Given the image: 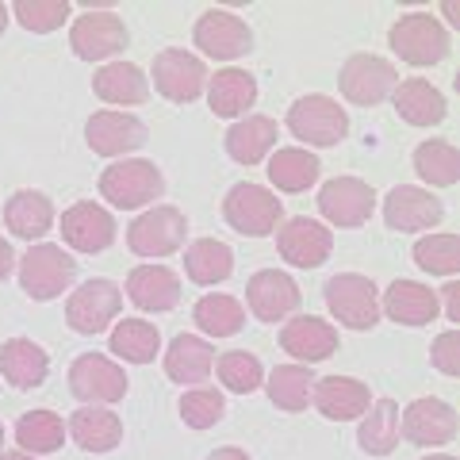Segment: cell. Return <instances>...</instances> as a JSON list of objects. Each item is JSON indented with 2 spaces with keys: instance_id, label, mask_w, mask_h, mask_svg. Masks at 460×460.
<instances>
[{
  "instance_id": "cell-1",
  "label": "cell",
  "mask_w": 460,
  "mask_h": 460,
  "mask_svg": "<svg viewBox=\"0 0 460 460\" xmlns=\"http://www.w3.org/2000/svg\"><path fill=\"white\" fill-rule=\"evenodd\" d=\"M162 192H165V177L146 157H123V162L100 172V196L119 211L146 208L154 199H162Z\"/></svg>"
},
{
  "instance_id": "cell-2",
  "label": "cell",
  "mask_w": 460,
  "mask_h": 460,
  "mask_svg": "<svg viewBox=\"0 0 460 460\" xmlns=\"http://www.w3.org/2000/svg\"><path fill=\"white\" fill-rule=\"evenodd\" d=\"M387 42H392V50L407 66H438L453 50L449 31L429 12H407V16H399L392 23V31H387Z\"/></svg>"
},
{
  "instance_id": "cell-3",
  "label": "cell",
  "mask_w": 460,
  "mask_h": 460,
  "mask_svg": "<svg viewBox=\"0 0 460 460\" xmlns=\"http://www.w3.org/2000/svg\"><path fill=\"white\" fill-rule=\"evenodd\" d=\"M74 277H77V261L62 246H50V242H39V246H31L20 257V288L39 304L69 292Z\"/></svg>"
},
{
  "instance_id": "cell-4",
  "label": "cell",
  "mask_w": 460,
  "mask_h": 460,
  "mask_svg": "<svg viewBox=\"0 0 460 460\" xmlns=\"http://www.w3.org/2000/svg\"><path fill=\"white\" fill-rule=\"evenodd\" d=\"M288 131L307 146H338L349 135V115H345V108H338V100L311 93L288 108Z\"/></svg>"
},
{
  "instance_id": "cell-5",
  "label": "cell",
  "mask_w": 460,
  "mask_h": 460,
  "mask_svg": "<svg viewBox=\"0 0 460 460\" xmlns=\"http://www.w3.org/2000/svg\"><path fill=\"white\" fill-rule=\"evenodd\" d=\"M326 307L349 330H372L380 323V292L361 272H338L326 280Z\"/></svg>"
},
{
  "instance_id": "cell-6",
  "label": "cell",
  "mask_w": 460,
  "mask_h": 460,
  "mask_svg": "<svg viewBox=\"0 0 460 460\" xmlns=\"http://www.w3.org/2000/svg\"><path fill=\"white\" fill-rule=\"evenodd\" d=\"M223 215H226V223L234 226L238 234H246V238H265V234H272V230L280 226L284 208H280V199L272 196L269 189L242 181V184H234V189L226 192Z\"/></svg>"
},
{
  "instance_id": "cell-7",
  "label": "cell",
  "mask_w": 460,
  "mask_h": 460,
  "mask_svg": "<svg viewBox=\"0 0 460 460\" xmlns=\"http://www.w3.org/2000/svg\"><path fill=\"white\" fill-rule=\"evenodd\" d=\"M184 234H189V219L172 204H154L127 226V246L138 257H169L184 246Z\"/></svg>"
},
{
  "instance_id": "cell-8",
  "label": "cell",
  "mask_w": 460,
  "mask_h": 460,
  "mask_svg": "<svg viewBox=\"0 0 460 460\" xmlns=\"http://www.w3.org/2000/svg\"><path fill=\"white\" fill-rule=\"evenodd\" d=\"M127 372L104 353H81L69 365V392H74L84 407H108L127 395Z\"/></svg>"
},
{
  "instance_id": "cell-9",
  "label": "cell",
  "mask_w": 460,
  "mask_h": 460,
  "mask_svg": "<svg viewBox=\"0 0 460 460\" xmlns=\"http://www.w3.org/2000/svg\"><path fill=\"white\" fill-rule=\"evenodd\" d=\"M123 307V292L115 280H84L66 304V323L77 330V334H104V330L115 323V314Z\"/></svg>"
},
{
  "instance_id": "cell-10",
  "label": "cell",
  "mask_w": 460,
  "mask_h": 460,
  "mask_svg": "<svg viewBox=\"0 0 460 460\" xmlns=\"http://www.w3.org/2000/svg\"><path fill=\"white\" fill-rule=\"evenodd\" d=\"M338 84H341V96L349 100V104L372 108V104H380V100H387L395 93L399 74H395V66L380 54H353L349 62L341 66Z\"/></svg>"
},
{
  "instance_id": "cell-11",
  "label": "cell",
  "mask_w": 460,
  "mask_h": 460,
  "mask_svg": "<svg viewBox=\"0 0 460 460\" xmlns=\"http://www.w3.org/2000/svg\"><path fill=\"white\" fill-rule=\"evenodd\" d=\"M192 42L215 62H230L253 50V31L250 23L226 8H208L192 27Z\"/></svg>"
},
{
  "instance_id": "cell-12",
  "label": "cell",
  "mask_w": 460,
  "mask_h": 460,
  "mask_svg": "<svg viewBox=\"0 0 460 460\" xmlns=\"http://www.w3.org/2000/svg\"><path fill=\"white\" fill-rule=\"evenodd\" d=\"M69 47L84 62H104L127 47V27L111 8H89L69 27Z\"/></svg>"
},
{
  "instance_id": "cell-13",
  "label": "cell",
  "mask_w": 460,
  "mask_h": 460,
  "mask_svg": "<svg viewBox=\"0 0 460 460\" xmlns=\"http://www.w3.org/2000/svg\"><path fill=\"white\" fill-rule=\"evenodd\" d=\"M154 89L172 104H192L208 89V69L189 50H162L154 58Z\"/></svg>"
},
{
  "instance_id": "cell-14",
  "label": "cell",
  "mask_w": 460,
  "mask_h": 460,
  "mask_svg": "<svg viewBox=\"0 0 460 460\" xmlns=\"http://www.w3.org/2000/svg\"><path fill=\"white\" fill-rule=\"evenodd\" d=\"M277 250L288 265L296 269H319L330 250H334V234L319 223V219H307V215H296L277 230Z\"/></svg>"
},
{
  "instance_id": "cell-15",
  "label": "cell",
  "mask_w": 460,
  "mask_h": 460,
  "mask_svg": "<svg viewBox=\"0 0 460 460\" xmlns=\"http://www.w3.org/2000/svg\"><path fill=\"white\" fill-rule=\"evenodd\" d=\"M399 434L411 445H449L456 438V411L445 399H414L407 411H399Z\"/></svg>"
},
{
  "instance_id": "cell-16",
  "label": "cell",
  "mask_w": 460,
  "mask_h": 460,
  "mask_svg": "<svg viewBox=\"0 0 460 460\" xmlns=\"http://www.w3.org/2000/svg\"><path fill=\"white\" fill-rule=\"evenodd\" d=\"M372 208H376V192L357 177H334V181H326L319 192L323 219L334 226H365Z\"/></svg>"
},
{
  "instance_id": "cell-17",
  "label": "cell",
  "mask_w": 460,
  "mask_h": 460,
  "mask_svg": "<svg viewBox=\"0 0 460 460\" xmlns=\"http://www.w3.org/2000/svg\"><path fill=\"white\" fill-rule=\"evenodd\" d=\"M89 150L100 157H123L146 142V123L131 111H96L84 127Z\"/></svg>"
},
{
  "instance_id": "cell-18",
  "label": "cell",
  "mask_w": 460,
  "mask_h": 460,
  "mask_svg": "<svg viewBox=\"0 0 460 460\" xmlns=\"http://www.w3.org/2000/svg\"><path fill=\"white\" fill-rule=\"evenodd\" d=\"M384 219L392 230H429L445 219V204L429 192L419 189V184H399V189L387 192L384 199Z\"/></svg>"
},
{
  "instance_id": "cell-19",
  "label": "cell",
  "mask_w": 460,
  "mask_h": 460,
  "mask_svg": "<svg viewBox=\"0 0 460 460\" xmlns=\"http://www.w3.org/2000/svg\"><path fill=\"white\" fill-rule=\"evenodd\" d=\"M246 304L261 323H284L299 307V284L280 269H261L246 284Z\"/></svg>"
},
{
  "instance_id": "cell-20",
  "label": "cell",
  "mask_w": 460,
  "mask_h": 460,
  "mask_svg": "<svg viewBox=\"0 0 460 460\" xmlns=\"http://www.w3.org/2000/svg\"><path fill=\"white\" fill-rule=\"evenodd\" d=\"M62 238L77 253H104L115 242V219L93 199H81L62 215Z\"/></svg>"
},
{
  "instance_id": "cell-21",
  "label": "cell",
  "mask_w": 460,
  "mask_h": 460,
  "mask_svg": "<svg viewBox=\"0 0 460 460\" xmlns=\"http://www.w3.org/2000/svg\"><path fill=\"white\" fill-rule=\"evenodd\" d=\"M280 345H284V353H292L299 365L311 368L338 353V330L326 319H314V314H296L292 323H284Z\"/></svg>"
},
{
  "instance_id": "cell-22",
  "label": "cell",
  "mask_w": 460,
  "mask_h": 460,
  "mask_svg": "<svg viewBox=\"0 0 460 460\" xmlns=\"http://www.w3.org/2000/svg\"><path fill=\"white\" fill-rule=\"evenodd\" d=\"M311 402L330 422H353L372 407V392H368V384L353 376H323V380H314Z\"/></svg>"
},
{
  "instance_id": "cell-23",
  "label": "cell",
  "mask_w": 460,
  "mask_h": 460,
  "mask_svg": "<svg viewBox=\"0 0 460 460\" xmlns=\"http://www.w3.org/2000/svg\"><path fill=\"white\" fill-rule=\"evenodd\" d=\"M438 311H441L438 292L419 280H395L380 299V314H387L399 326H426L438 319Z\"/></svg>"
},
{
  "instance_id": "cell-24",
  "label": "cell",
  "mask_w": 460,
  "mask_h": 460,
  "mask_svg": "<svg viewBox=\"0 0 460 460\" xmlns=\"http://www.w3.org/2000/svg\"><path fill=\"white\" fill-rule=\"evenodd\" d=\"M127 299L138 311H172L181 304V277L165 265H138L127 277Z\"/></svg>"
},
{
  "instance_id": "cell-25",
  "label": "cell",
  "mask_w": 460,
  "mask_h": 460,
  "mask_svg": "<svg viewBox=\"0 0 460 460\" xmlns=\"http://www.w3.org/2000/svg\"><path fill=\"white\" fill-rule=\"evenodd\" d=\"M47 372H50V357L42 353V345H35L31 338H8L0 345V376L12 387H20V392L42 387Z\"/></svg>"
},
{
  "instance_id": "cell-26",
  "label": "cell",
  "mask_w": 460,
  "mask_h": 460,
  "mask_svg": "<svg viewBox=\"0 0 460 460\" xmlns=\"http://www.w3.org/2000/svg\"><path fill=\"white\" fill-rule=\"evenodd\" d=\"M4 226L16 238H27V242L50 234V226H54V204H50V196L47 192H35V189L12 192V199L4 204Z\"/></svg>"
},
{
  "instance_id": "cell-27",
  "label": "cell",
  "mask_w": 460,
  "mask_h": 460,
  "mask_svg": "<svg viewBox=\"0 0 460 460\" xmlns=\"http://www.w3.org/2000/svg\"><path fill=\"white\" fill-rule=\"evenodd\" d=\"M208 104L223 119H238L257 104V77L246 69H219L208 81Z\"/></svg>"
},
{
  "instance_id": "cell-28",
  "label": "cell",
  "mask_w": 460,
  "mask_h": 460,
  "mask_svg": "<svg viewBox=\"0 0 460 460\" xmlns=\"http://www.w3.org/2000/svg\"><path fill=\"white\" fill-rule=\"evenodd\" d=\"M69 438H74L84 453H111L123 441V422L119 414L108 407H81L69 419Z\"/></svg>"
},
{
  "instance_id": "cell-29",
  "label": "cell",
  "mask_w": 460,
  "mask_h": 460,
  "mask_svg": "<svg viewBox=\"0 0 460 460\" xmlns=\"http://www.w3.org/2000/svg\"><path fill=\"white\" fill-rule=\"evenodd\" d=\"M392 96H395V111L411 127H438L445 115H449V104H445L441 89H434V84L422 81V77L399 81Z\"/></svg>"
},
{
  "instance_id": "cell-30",
  "label": "cell",
  "mask_w": 460,
  "mask_h": 460,
  "mask_svg": "<svg viewBox=\"0 0 460 460\" xmlns=\"http://www.w3.org/2000/svg\"><path fill=\"white\" fill-rule=\"evenodd\" d=\"M272 146H277V119H269V115H246L226 131V154L238 165L265 162Z\"/></svg>"
},
{
  "instance_id": "cell-31",
  "label": "cell",
  "mask_w": 460,
  "mask_h": 460,
  "mask_svg": "<svg viewBox=\"0 0 460 460\" xmlns=\"http://www.w3.org/2000/svg\"><path fill=\"white\" fill-rule=\"evenodd\" d=\"M215 368V349L196 334H177L165 349V372L177 384H204Z\"/></svg>"
},
{
  "instance_id": "cell-32",
  "label": "cell",
  "mask_w": 460,
  "mask_h": 460,
  "mask_svg": "<svg viewBox=\"0 0 460 460\" xmlns=\"http://www.w3.org/2000/svg\"><path fill=\"white\" fill-rule=\"evenodd\" d=\"M93 93L104 100V104L131 108V104H142V100L150 96V81L131 62H108V66H100V74L93 77Z\"/></svg>"
},
{
  "instance_id": "cell-33",
  "label": "cell",
  "mask_w": 460,
  "mask_h": 460,
  "mask_svg": "<svg viewBox=\"0 0 460 460\" xmlns=\"http://www.w3.org/2000/svg\"><path fill=\"white\" fill-rule=\"evenodd\" d=\"M265 172H269V181L277 184L280 192H307L311 184L319 181L323 162L304 146H284V150H277L269 157Z\"/></svg>"
},
{
  "instance_id": "cell-34",
  "label": "cell",
  "mask_w": 460,
  "mask_h": 460,
  "mask_svg": "<svg viewBox=\"0 0 460 460\" xmlns=\"http://www.w3.org/2000/svg\"><path fill=\"white\" fill-rule=\"evenodd\" d=\"M184 272H189L192 284H223L230 272H234V250L219 238H199L184 250Z\"/></svg>"
},
{
  "instance_id": "cell-35",
  "label": "cell",
  "mask_w": 460,
  "mask_h": 460,
  "mask_svg": "<svg viewBox=\"0 0 460 460\" xmlns=\"http://www.w3.org/2000/svg\"><path fill=\"white\" fill-rule=\"evenodd\" d=\"M357 441L368 456H387L399 445V402L395 399H376L372 407L361 414V429Z\"/></svg>"
},
{
  "instance_id": "cell-36",
  "label": "cell",
  "mask_w": 460,
  "mask_h": 460,
  "mask_svg": "<svg viewBox=\"0 0 460 460\" xmlns=\"http://www.w3.org/2000/svg\"><path fill=\"white\" fill-rule=\"evenodd\" d=\"M162 349V334L146 319H123L111 330V353L127 365H150Z\"/></svg>"
},
{
  "instance_id": "cell-37",
  "label": "cell",
  "mask_w": 460,
  "mask_h": 460,
  "mask_svg": "<svg viewBox=\"0 0 460 460\" xmlns=\"http://www.w3.org/2000/svg\"><path fill=\"white\" fill-rule=\"evenodd\" d=\"M265 392L272 399V407H280L288 414L307 411L311 392H314V376H311L307 365H277V368L269 372Z\"/></svg>"
},
{
  "instance_id": "cell-38",
  "label": "cell",
  "mask_w": 460,
  "mask_h": 460,
  "mask_svg": "<svg viewBox=\"0 0 460 460\" xmlns=\"http://www.w3.org/2000/svg\"><path fill=\"white\" fill-rule=\"evenodd\" d=\"M66 441V422L58 419L54 411H27L23 419L16 422V445L20 453H31V456H47L58 453Z\"/></svg>"
},
{
  "instance_id": "cell-39",
  "label": "cell",
  "mask_w": 460,
  "mask_h": 460,
  "mask_svg": "<svg viewBox=\"0 0 460 460\" xmlns=\"http://www.w3.org/2000/svg\"><path fill=\"white\" fill-rule=\"evenodd\" d=\"M414 172H419L429 189H453L460 181V150L441 138H429L414 150Z\"/></svg>"
},
{
  "instance_id": "cell-40",
  "label": "cell",
  "mask_w": 460,
  "mask_h": 460,
  "mask_svg": "<svg viewBox=\"0 0 460 460\" xmlns=\"http://www.w3.org/2000/svg\"><path fill=\"white\" fill-rule=\"evenodd\" d=\"M192 319H196V326L204 330V334H211V338H234L238 330H242V323H246V307H242L234 296L211 292V296H204V299H199V304L192 307Z\"/></svg>"
},
{
  "instance_id": "cell-41",
  "label": "cell",
  "mask_w": 460,
  "mask_h": 460,
  "mask_svg": "<svg viewBox=\"0 0 460 460\" xmlns=\"http://www.w3.org/2000/svg\"><path fill=\"white\" fill-rule=\"evenodd\" d=\"M414 265L429 277H453L460 269V238L456 234H426L414 242Z\"/></svg>"
},
{
  "instance_id": "cell-42",
  "label": "cell",
  "mask_w": 460,
  "mask_h": 460,
  "mask_svg": "<svg viewBox=\"0 0 460 460\" xmlns=\"http://www.w3.org/2000/svg\"><path fill=\"white\" fill-rule=\"evenodd\" d=\"M219 380L226 384V392L250 395V392H257V387H261L265 368H261V361H257L253 353H246V349H230V353L219 357Z\"/></svg>"
},
{
  "instance_id": "cell-43",
  "label": "cell",
  "mask_w": 460,
  "mask_h": 460,
  "mask_svg": "<svg viewBox=\"0 0 460 460\" xmlns=\"http://www.w3.org/2000/svg\"><path fill=\"white\" fill-rule=\"evenodd\" d=\"M12 16L20 20V27H27L31 35H47L58 31L69 16V0H16L8 8Z\"/></svg>"
},
{
  "instance_id": "cell-44",
  "label": "cell",
  "mask_w": 460,
  "mask_h": 460,
  "mask_svg": "<svg viewBox=\"0 0 460 460\" xmlns=\"http://www.w3.org/2000/svg\"><path fill=\"white\" fill-rule=\"evenodd\" d=\"M226 414V399L215 387H192L181 395V419L192 429H211Z\"/></svg>"
},
{
  "instance_id": "cell-45",
  "label": "cell",
  "mask_w": 460,
  "mask_h": 460,
  "mask_svg": "<svg viewBox=\"0 0 460 460\" xmlns=\"http://www.w3.org/2000/svg\"><path fill=\"white\" fill-rule=\"evenodd\" d=\"M429 365H434L438 372H445V376H460V334L456 330L438 334L434 349H429Z\"/></svg>"
},
{
  "instance_id": "cell-46",
  "label": "cell",
  "mask_w": 460,
  "mask_h": 460,
  "mask_svg": "<svg viewBox=\"0 0 460 460\" xmlns=\"http://www.w3.org/2000/svg\"><path fill=\"white\" fill-rule=\"evenodd\" d=\"M438 299H445V314H449V323H460V284L449 280L438 292Z\"/></svg>"
},
{
  "instance_id": "cell-47",
  "label": "cell",
  "mask_w": 460,
  "mask_h": 460,
  "mask_svg": "<svg viewBox=\"0 0 460 460\" xmlns=\"http://www.w3.org/2000/svg\"><path fill=\"white\" fill-rule=\"evenodd\" d=\"M12 265H16V253H12V246H8L4 238H0V280H4L8 272H12Z\"/></svg>"
},
{
  "instance_id": "cell-48",
  "label": "cell",
  "mask_w": 460,
  "mask_h": 460,
  "mask_svg": "<svg viewBox=\"0 0 460 460\" xmlns=\"http://www.w3.org/2000/svg\"><path fill=\"white\" fill-rule=\"evenodd\" d=\"M208 460H250L246 449H234V445H226V449H215Z\"/></svg>"
},
{
  "instance_id": "cell-49",
  "label": "cell",
  "mask_w": 460,
  "mask_h": 460,
  "mask_svg": "<svg viewBox=\"0 0 460 460\" xmlns=\"http://www.w3.org/2000/svg\"><path fill=\"white\" fill-rule=\"evenodd\" d=\"M0 460H39V456H31V453H0Z\"/></svg>"
},
{
  "instance_id": "cell-50",
  "label": "cell",
  "mask_w": 460,
  "mask_h": 460,
  "mask_svg": "<svg viewBox=\"0 0 460 460\" xmlns=\"http://www.w3.org/2000/svg\"><path fill=\"white\" fill-rule=\"evenodd\" d=\"M8 27V4H0V31Z\"/></svg>"
},
{
  "instance_id": "cell-51",
  "label": "cell",
  "mask_w": 460,
  "mask_h": 460,
  "mask_svg": "<svg viewBox=\"0 0 460 460\" xmlns=\"http://www.w3.org/2000/svg\"><path fill=\"white\" fill-rule=\"evenodd\" d=\"M422 460H456V456H449V453H429V456H422Z\"/></svg>"
},
{
  "instance_id": "cell-52",
  "label": "cell",
  "mask_w": 460,
  "mask_h": 460,
  "mask_svg": "<svg viewBox=\"0 0 460 460\" xmlns=\"http://www.w3.org/2000/svg\"><path fill=\"white\" fill-rule=\"evenodd\" d=\"M0 445H4V426H0Z\"/></svg>"
}]
</instances>
